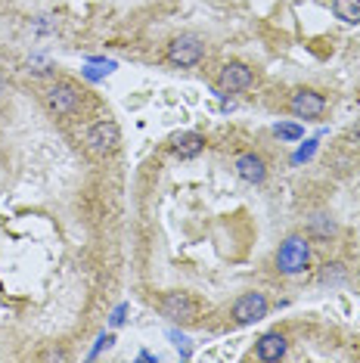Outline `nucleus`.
Segmentation results:
<instances>
[{"label":"nucleus","instance_id":"9d476101","mask_svg":"<svg viewBox=\"0 0 360 363\" xmlns=\"http://www.w3.org/2000/svg\"><path fill=\"white\" fill-rule=\"evenodd\" d=\"M286 354V338L280 333H268L258 338V357L261 360H280Z\"/></svg>","mask_w":360,"mask_h":363},{"label":"nucleus","instance_id":"39448f33","mask_svg":"<svg viewBox=\"0 0 360 363\" xmlns=\"http://www.w3.org/2000/svg\"><path fill=\"white\" fill-rule=\"evenodd\" d=\"M47 106H50L53 115H72L81 106V93L72 84H56V88L47 90Z\"/></svg>","mask_w":360,"mask_h":363},{"label":"nucleus","instance_id":"9b49d317","mask_svg":"<svg viewBox=\"0 0 360 363\" xmlns=\"http://www.w3.org/2000/svg\"><path fill=\"white\" fill-rule=\"evenodd\" d=\"M202 146H205L202 133H180V137H174V153L180 159H196L202 153Z\"/></svg>","mask_w":360,"mask_h":363},{"label":"nucleus","instance_id":"f8f14e48","mask_svg":"<svg viewBox=\"0 0 360 363\" xmlns=\"http://www.w3.org/2000/svg\"><path fill=\"white\" fill-rule=\"evenodd\" d=\"M332 10L342 22L348 25H360V0H332Z\"/></svg>","mask_w":360,"mask_h":363},{"label":"nucleus","instance_id":"7ed1b4c3","mask_svg":"<svg viewBox=\"0 0 360 363\" xmlns=\"http://www.w3.org/2000/svg\"><path fill=\"white\" fill-rule=\"evenodd\" d=\"M202 56H205V44H202L196 35H180L168 44V62H174L180 69L196 66Z\"/></svg>","mask_w":360,"mask_h":363},{"label":"nucleus","instance_id":"2eb2a0df","mask_svg":"<svg viewBox=\"0 0 360 363\" xmlns=\"http://www.w3.org/2000/svg\"><path fill=\"white\" fill-rule=\"evenodd\" d=\"M112 342H115V338H112V335H100V338H97V348H93V351H90V357H97V354H100V351H103V348H112Z\"/></svg>","mask_w":360,"mask_h":363},{"label":"nucleus","instance_id":"ddd939ff","mask_svg":"<svg viewBox=\"0 0 360 363\" xmlns=\"http://www.w3.org/2000/svg\"><path fill=\"white\" fill-rule=\"evenodd\" d=\"M277 137H283V140H301L304 131L299 128V124H277Z\"/></svg>","mask_w":360,"mask_h":363},{"label":"nucleus","instance_id":"dca6fc26","mask_svg":"<svg viewBox=\"0 0 360 363\" xmlns=\"http://www.w3.org/2000/svg\"><path fill=\"white\" fill-rule=\"evenodd\" d=\"M124 314H128V304L115 307V314H112V326H121V323H124Z\"/></svg>","mask_w":360,"mask_h":363},{"label":"nucleus","instance_id":"6e6552de","mask_svg":"<svg viewBox=\"0 0 360 363\" xmlns=\"http://www.w3.org/2000/svg\"><path fill=\"white\" fill-rule=\"evenodd\" d=\"M289 109L299 118H320L326 112V100L317 90H295L289 100Z\"/></svg>","mask_w":360,"mask_h":363},{"label":"nucleus","instance_id":"20e7f679","mask_svg":"<svg viewBox=\"0 0 360 363\" xmlns=\"http://www.w3.org/2000/svg\"><path fill=\"white\" fill-rule=\"evenodd\" d=\"M162 314L174 323H190L199 314V304L193 302L190 292H168V295H162Z\"/></svg>","mask_w":360,"mask_h":363},{"label":"nucleus","instance_id":"f03ea898","mask_svg":"<svg viewBox=\"0 0 360 363\" xmlns=\"http://www.w3.org/2000/svg\"><path fill=\"white\" fill-rule=\"evenodd\" d=\"M121 143V131L115 121H97L93 128L88 131V149L93 155H100V159H106V155H112L115 149Z\"/></svg>","mask_w":360,"mask_h":363},{"label":"nucleus","instance_id":"f257e3e1","mask_svg":"<svg viewBox=\"0 0 360 363\" xmlns=\"http://www.w3.org/2000/svg\"><path fill=\"white\" fill-rule=\"evenodd\" d=\"M311 261V249L301 236H289L277 251V270L280 273H301Z\"/></svg>","mask_w":360,"mask_h":363},{"label":"nucleus","instance_id":"4468645a","mask_svg":"<svg viewBox=\"0 0 360 363\" xmlns=\"http://www.w3.org/2000/svg\"><path fill=\"white\" fill-rule=\"evenodd\" d=\"M314 149H317V140H308V146H301L299 153H295V162H308L311 155H314Z\"/></svg>","mask_w":360,"mask_h":363},{"label":"nucleus","instance_id":"1a4fd4ad","mask_svg":"<svg viewBox=\"0 0 360 363\" xmlns=\"http://www.w3.org/2000/svg\"><path fill=\"white\" fill-rule=\"evenodd\" d=\"M236 174L246 180V184H261L264 177H268V165H264L261 155L255 153H246L236 159Z\"/></svg>","mask_w":360,"mask_h":363},{"label":"nucleus","instance_id":"0eeeda50","mask_svg":"<svg viewBox=\"0 0 360 363\" xmlns=\"http://www.w3.org/2000/svg\"><path fill=\"white\" fill-rule=\"evenodd\" d=\"M255 75L248 66H242V62H227L221 78H217V88H221V93H236V90H246L252 88Z\"/></svg>","mask_w":360,"mask_h":363},{"label":"nucleus","instance_id":"423d86ee","mask_svg":"<svg viewBox=\"0 0 360 363\" xmlns=\"http://www.w3.org/2000/svg\"><path fill=\"white\" fill-rule=\"evenodd\" d=\"M264 314H268V298H264L261 292H246V295H239L236 304H233V320L236 323H255V320H261Z\"/></svg>","mask_w":360,"mask_h":363}]
</instances>
